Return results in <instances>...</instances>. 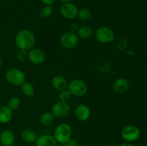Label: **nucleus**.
Here are the masks:
<instances>
[{
	"label": "nucleus",
	"instance_id": "nucleus-23",
	"mask_svg": "<svg viewBox=\"0 0 147 146\" xmlns=\"http://www.w3.org/2000/svg\"><path fill=\"white\" fill-rule=\"evenodd\" d=\"M20 104H21V101H20V98L17 97H13L9 99L7 106H8L11 110H17V109H18V107H20Z\"/></svg>",
	"mask_w": 147,
	"mask_h": 146
},
{
	"label": "nucleus",
	"instance_id": "nucleus-2",
	"mask_svg": "<svg viewBox=\"0 0 147 146\" xmlns=\"http://www.w3.org/2000/svg\"><path fill=\"white\" fill-rule=\"evenodd\" d=\"M73 130L70 124L67 123H62L56 127L54 131L55 139L60 144H65L70 138H72Z\"/></svg>",
	"mask_w": 147,
	"mask_h": 146
},
{
	"label": "nucleus",
	"instance_id": "nucleus-7",
	"mask_svg": "<svg viewBox=\"0 0 147 146\" xmlns=\"http://www.w3.org/2000/svg\"><path fill=\"white\" fill-rule=\"evenodd\" d=\"M141 132L139 127L134 125H126L122 129L121 136L122 138L126 142H134L139 139L140 137Z\"/></svg>",
	"mask_w": 147,
	"mask_h": 146
},
{
	"label": "nucleus",
	"instance_id": "nucleus-27",
	"mask_svg": "<svg viewBox=\"0 0 147 146\" xmlns=\"http://www.w3.org/2000/svg\"><path fill=\"white\" fill-rule=\"evenodd\" d=\"M66 144L67 145V146H78V143L77 140L73 138H70Z\"/></svg>",
	"mask_w": 147,
	"mask_h": 146
},
{
	"label": "nucleus",
	"instance_id": "nucleus-1",
	"mask_svg": "<svg viewBox=\"0 0 147 146\" xmlns=\"http://www.w3.org/2000/svg\"><path fill=\"white\" fill-rule=\"evenodd\" d=\"M36 39L34 33L27 29L20 30L17 33L14 42L19 50L29 51L33 48L35 44Z\"/></svg>",
	"mask_w": 147,
	"mask_h": 146
},
{
	"label": "nucleus",
	"instance_id": "nucleus-26",
	"mask_svg": "<svg viewBox=\"0 0 147 146\" xmlns=\"http://www.w3.org/2000/svg\"><path fill=\"white\" fill-rule=\"evenodd\" d=\"M79 27L76 23H72L70 25L69 27V30L70 32H73V33H76L78 31V29Z\"/></svg>",
	"mask_w": 147,
	"mask_h": 146
},
{
	"label": "nucleus",
	"instance_id": "nucleus-10",
	"mask_svg": "<svg viewBox=\"0 0 147 146\" xmlns=\"http://www.w3.org/2000/svg\"><path fill=\"white\" fill-rule=\"evenodd\" d=\"M27 55L29 61L36 65L42 64L45 60V54L42 50L38 48H32L27 51Z\"/></svg>",
	"mask_w": 147,
	"mask_h": 146
},
{
	"label": "nucleus",
	"instance_id": "nucleus-18",
	"mask_svg": "<svg viewBox=\"0 0 147 146\" xmlns=\"http://www.w3.org/2000/svg\"><path fill=\"white\" fill-rule=\"evenodd\" d=\"M76 34L78 38L82 40H88L93 36V30L90 26L83 25L79 27Z\"/></svg>",
	"mask_w": 147,
	"mask_h": 146
},
{
	"label": "nucleus",
	"instance_id": "nucleus-4",
	"mask_svg": "<svg viewBox=\"0 0 147 146\" xmlns=\"http://www.w3.org/2000/svg\"><path fill=\"white\" fill-rule=\"evenodd\" d=\"M5 77L7 82L14 86H21L26 79L24 72L17 68H11L7 70Z\"/></svg>",
	"mask_w": 147,
	"mask_h": 146
},
{
	"label": "nucleus",
	"instance_id": "nucleus-24",
	"mask_svg": "<svg viewBox=\"0 0 147 146\" xmlns=\"http://www.w3.org/2000/svg\"><path fill=\"white\" fill-rule=\"evenodd\" d=\"M16 59L20 62H24L27 60H28L27 51L22 50H19L16 53Z\"/></svg>",
	"mask_w": 147,
	"mask_h": 146
},
{
	"label": "nucleus",
	"instance_id": "nucleus-9",
	"mask_svg": "<svg viewBox=\"0 0 147 146\" xmlns=\"http://www.w3.org/2000/svg\"><path fill=\"white\" fill-rule=\"evenodd\" d=\"M60 12L62 17L66 19H73L76 18L78 12V9L76 4L72 2L64 3L60 8Z\"/></svg>",
	"mask_w": 147,
	"mask_h": 146
},
{
	"label": "nucleus",
	"instance_id": "nucleus-33",
	"mask_svg": "<svg viewBox=\"0 0 147 146\" xmlns=\"http://www.w3.org/2000/svg\"><path fill=\"white\" fill-rule=\"evenodd\" d=\"M105 146H111V145H105Z\"/></svg>",
	"mask_w": 147,
	"mask_h": 146
},
{
	"label": "nucleus",
	"instance_id": "nucleus-14",
	"mask_svg": "<svg viewBox=\"0 0 147 146\" xmlns=\"http://www.w3.org/2000/svg\"><path fill=\"white\" fill-rule=\"evenodd\" d=\"M15 141V135L10 130H4L0 133V143L3 146H11Z\"/></svg>",
	"mask_w": 147,
	"mask_h": 146
},
{
	"label": "nucleus",
	"instance_id": "nucleus-17",
	"mask_svg": "<svg viewBox=\"0 0 147 146\" xmlns=\"http://www.w3.org/2000/svg\"><path fill=\"white\" fill-rule=\"evenodd\" d=\"M21 137L25 143H35L38 136L34 130L32 129H26L22 132Z\"/></svg>",
	"mask_w": 147,
	"mask_h": 146
},
{
	"label": "nucleus",
	"instance_id": "nucleus-25",
	"mask_svg": "<svg viewBox=\"0 0 147 146\" xmlns=\"http://www.w3.org/2000/svg\"><path fill=\"white\" fill-rule=\"evenodd\" d=\"M71 96V94L68 91V90L66 89V90L60 92V93H59V100H61V101L63 102H67L70 99Z\"/></svg>",
	"mask_w": 147,
	"mask_h": 146
},
{
	"label": "nucleus",
	"instance_id": "nucleus-3",
	"mask_svg": "<svg viewBox=\"0 0 147 146\" xmlns=\"http://www.w3.org/2000/svg\"><path fill=\"white\" fill-rule=\"evenodd\" d=\"M67 90L71 95L76 97H80L86 94L88 91V86L83 80L75 79L68 83Z\"/></svg>",
	"mask_w": 147,
	"mask_h": 146
},
{
	"label": "nucleus",
	"instance_id": "nucleus-22",
	"mask_svg": "<svg viewBox=\"0 0 147 146\" xmlns=\"http://www.w3.org/2000/svg\"><path fill=\"white\" fill-rule=\"evenodd\" d=\"M53 12V8L52 6L45 5L42 7L40 11V16L42 19H47L51 17Z\"/></svg>",
	"mask_w": 147,
	"mask_h": 146
},
{
	"label": "nucleus",
	"instance_id": "nucleus-19",
	"mask_svg": "<svg viewBox=\"0 0 147 146\" xmlns=\"http://www.w3.org/2000/svg\"><path fill=\"white\" fill-rule=\"evenodd\" d=\"M55 118V117L52 113V112H45V113H42V115L40 116V121L43 125L48 126L54 122Z\"/></svg>",
	"mask_w": 147,
	"mask_h": 146
},
{
	"label": "nucleus",
	"instance_id": "nucleus-15",
	"mask_svg": "<svg viewBox=\"0 0 147 146\" xmlns=\"http://www.w3.org/2000/svg\"><path fill=\"white\" fill-rule=\"evenodd\" d=\"M35 143L36 146H57V142L54 136L48 134L39 136Z\"/></svg>",
	"mask_w": 147,
	"mask_h": 146
},
{
	"label": "nucleus",
	"instance_id": "nucleus-32",
	"mask_svg": "<svg viewBox=\"0 0 147 146\" xmlns=\"http://www.w3.org/2000/svg\"><path fill=\"white\" fill-rule=\"evenodd\" d=\"M60 146H67V145L65 143V144H61Z\"/></svg>",
	"mask_w": 147,
	"mask_h": 146
},
{
	"label": "nucleus",
	"instance_id": "nucleus-8",
	"mask_svg": "<svg viewBox=\"0 0 147 146\" xmlns=\"http://www.w3.org/2000/svg\"><path fill=\"white\" fill-rule=\"evenodd\" d=\"M51 112L54 116L57 118L66 117L70 112V106L67 102L58 100L52 106Z\"/></svg>",
	"mask_w": 147,
	"mask_h": 146
},
{
	"label": "nucleus",
	"instance_id": "nucleus-12",
	"mask_svg": "<svg viewBox=\"0 0 147 146\" xmlns=\"http://www.w3.org/2000/svg\"><path fill=\"white\" fill-rule=\"evenodd\" d=\"M130 87V82L125 77L118 78L113 82L112 84L113 90L116 93H123L128 90Z\"/></svg>",
	"mask_w": 147,
	"mask_h": 146
},
{
	"label": "nucleus",
	"instance_id": "nucleus-20",
	"mask_svg": "<svg viewBox=\"0 0 147 146\" xmlns=\"http://www.w3.org/2000/svg\"><path fill=\"white\" fill-rule=\"evenodd\" d=\"M20 87L22 92L27 97H32L34 94V87L30 82H24Z\"/></svg>",
	"mask_w": 147,
	"mask_h": 146
},
{
	"label": "nucleus",
	"instance_id": "nucleus-29",
	"mask_svg": "<svg viewBox=\"0 0 147 146\" xmlns=\"http://www.w3.org/2000/svg\"><path fill=\"white\" fill-rule=\"evenodd\" d=\"M119 146H133V145L131 143H129V142H125V143H123L121 145H119Z\"/></svg>",
	"mask_w": 147,
	"mask_h": 146
},
{
	"label": "nucleus",
	"instance_id": "nucleus-11",
	"mask_svg": "<svg viewBox=\"0 0 147 146\" xmlns=\"http://www.w3.org/2000/svg\"><path fill=\"white\" fill-rule=\"evenodd\" d=\"M91 115V111L88 106L84 104H78L75 110V115L76 118L81 122L87 121L89 120Z\"/></svg>",
	"mask_w": 147,
	"mask_h": 146
},
{
	"label": "nucleus",
	"instance_id": "nucleus-5",
	"mask_svg": "<svg viewBox=\"0 0 147 146\" xmlns=\"http://www.w3.org/2000/svg\"><path fill=\"white\" fill-rule=\"evenodd\" d=\"M96 40L102 44L111 43L114 40L115 34L113 30L108 27H100L95 33Z\"/></svg>",
	"mask_w": 147,
	"mask_h": 146
},
{
	"label": "nucleus",
	"instance_id": "nucleus-31",
	"mask_svg": "<svg viewBox=\"0 0 147 146\" xmlns=\"http://www.w3.org/2000/svg\"><path fill=\"white\" fill-rule=\"evenodd\" d=\"M1 65H2V60H1V58L0 57V67H1Z\"/></svg>",
	"mask_w": 147,
	"mask_h": 146
},
{
	"label": "nucleus",
	"instance_id": "nucleus-21",
	"mask_svg": "<svg viewBox=\"0 0 147 146\" xmlns=\"http://www.w3.org/2000/svg\"><path fill=\"white\" fill-rule=\"evenodd\" d=\"M77 17L82 21H87L91 17V11L88 8H81L78 9Z\"/></svg>",
	"mask_w": 147,
	"mask_h": 146
},
{
	"label": "nucleus",
	"instance_id": "nucleus-13",
	"mask_svg": "<svg viewBox=\"0 0 147 146\" xmlns=\"http://www.w3.org/2000/svg\"><path fill=\"white\" fill-rule=\"evenodd\" d=\"M68 83L67 79L61 75L55 76L51 80V84L53 88L59 92L67 89Z\"/></svg>",
	"mask_w": 147,
	"mask_h": 146
},
{
	"label": "nucleus",
	"instance_id": "nucleus-16",
	"mask_svg": "<svg viewBox=\"0 0 147 146\" xmlns=\"http://www.w3.org/2000/svg\"><path fill=\"white\" fill-rule=\"evenodd\" d=\"M12 118V110L8 106H1L0 107V123L6 124L11 121Z\"/></svg>",
	"mask_w": 147,
	"mask_h": 146
},
{
	"label": "nucleus",
	"instance_id": "nucleus-28",
	"mask_svg": "<svg viewBox=\"0 0 147 146\" xmlns=\"http://www.w3.org/2000/svg\"><path fill=\"white\" fill-rule=\"evenodd\" d=\"M41 1L45 4V5L52 6L53 4H54L55 0H41Z\"/></svg>",
	"mask_w": 147,
	"mask_h": 146
},
{
	"label": "nucleus",
	"instance_id": "nucleus-30",
	"mask_svg": "<svg viewBox=\"0 0 147 146\" xmlns=\"http://www.w3.org/2000/svg\"><path fill=\"white\" fill-rule=\"evenodd\" d=\"M59 1H61V2H63V4H64V3L72 2V1H73V0H59Z\"/></svg>",
	"mask_w": 147,
	"mask_h": 146
},
{
	"label": "nucleus",
	"instance_id": "nucleus-6",
	"mask_svg": "<svg viewBox=\"0 0 147 146\" xmlns=\"http://www.w3.org/2000/svg\"><path fill=\"white\" fill-rule=\"evenodd\" d=\"M79 42V38L76 33L65 32L60 38V44L63 48L67 50H71L75 48Z\"/></svg>",
	"mask_w": 147,
	"mask_h": 146
}]
</instances>
